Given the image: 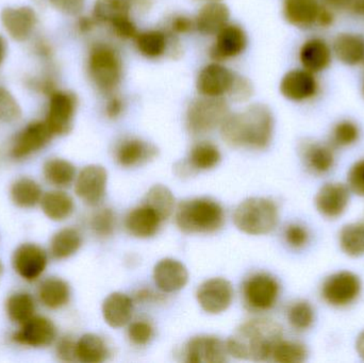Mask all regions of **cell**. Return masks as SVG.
Instances as JSON below:
<instances>
[{
  "label": "cell",
  "mask_w": 364,
  "mask_h": 363,
  "mask_svg": "<svg viewBox=\"0 0 364 363\" xmlns=\"http://www.w3.org/2000/svg\"><path fill=\"white\" fill-rule=\"evenodd\" d=\"M70 287L59 277L44 279L38 287V296L43 306L51 310L63 308L70 303Z\"/></svg>",
  "instance_id": "4dcf8cb0"
},
{
  "label": "cell",
  "mask_w": 364,
  "mask_h": 363,
  "mask_svg": "<svg viewBox=\"0 0 364 363\" xmlns=\"http://www.w3.org/2000/svg\"><path fill=\"white\" fill-rule=\"evenodd\" d=\"M275 119L263 104H250L241 112L227 115L220 125V136L229 146L265 149L273 140Z\"/></svg>",
  "instance_id": "6da1fadb"
},
{
  "label": "cell",
  "mask_w": 364,
  "mask_h": 363,
  "mask_svg": "<svg viewBox=\"0 0 364 363\" xmlns=\"http://www.w3.org/2000/svg\"><path fill=\"white\" fill-rule=\"evenodd\" d=\"M53 136L46 121H31L15 136L11 155L18 160L30 157L44 148Z\"/></svg>",
  "instance_id": "5bb4252c"
},
{
  "label": "cell",
  "mask_w": 364,
  "mask_h": 363,
  "mask_svg": "<svg viewBox=\"0 0 364 363\" xmlns=\"http://www.w3.org/2000/svg\"><path fill=\"white\" fill-rule=\"evenodd\" d=\"M280 93L293 102L314 99L320 93V81L316 75L305 68H294L284 75L280 81Z\"/></svg>",
  "instance_id": "7c38bea8"
},
{
  "label": "cell",
  "mask_w": 364,
  "mask_h": 363,
  "mask_svg": "<svg viewBox=\"0 0 364 363\" xmlns=\"http://www.w3.org/2000/svg\"><path fill=\"white\" fill-rule=\"evenodd\" d=\"M230 11L220 1H208L201 6L195 17V29L203 36H216L225 26L228 25Z\"/></svg>",
  "instance_id": "4316f807"
},
{
  "label": "cell",
  "mask_w": 364,
  "mask_h": 363,
  "mask_svg": "<svg viewBox=\"0 0 364 363\" xmlns=\"http://www.w3.org/2000/svg\"><path fill=\"white\" fill-rule=\"evenodd\" d=\"M228 114L229 107L224 97L201 96L188 104L186 128L194 136L209 134L218 126L220 127Z\"/></svg>",
  "instance_id": "8992f818"
},
{
  "label": "cell",
  "mask_w": 364,
  "mask_h": 363,
  "mask_svg": "<svg viewBox=\"0 0 364 363\" xmlns=\"http://www.w3.org/2000/svg\"><path fill=\"white\" fill-rule=\"evenodd\" d=\"M207 1H215V0H207Z\"/></svg>",
  "instance_id": "003e7915"
},
{
  "label": "cell",
  "mask_w": 364,
  "mask_h": 363,
  "mask_svg": "<svg viewBox=\"0 0 364 363\" xmlns=\"http://www.w3.org/2000/svg\"><path fill=\"white\" fill-rule=\"evenodd\" d=\"M40 206L45 217L53 222L65 221L75 210L72 196L61 190H53L43 194Z\"/></svg>",
  "instance_id": "1f68e13d"
},
{
  "label": "cell",
  "mask_w": 364,
  "mask_h": 363,
  "mask_svg": "<svg viewBox=\"0 0 364 363\" xmlns=\"http://www.w3.org/2000/svg\"><path fill=\"white\" fill-rule=\"evenodd\" d=\"M350 202V189L343 183H329L318 190L316 207L321 215L336 220L341 217Z\"/></svg>",
  "instance_id": "ffe728a7"
},
{
  "label": "cell",
  "mask_w": 364,
  "mask_h": 363,
  "mask_svg": "<svg viewBox=\"0 0 364 363\" xmlns=\"http://www.w3.org/2000/svg\"><path fill=\"white\" fill-rule=\"evenodd\" d=\"M105 341L97 335L85 334L76 341L77 360L83 363H102L108 358Z\"/></svg>",
  "instance_id": "8d00e7d4"
},
{
  "label": "cell",
  "mask_w": 364,
  "mask_h": 363,
  "mask_svg": "<svg viewBox=\"0 0 364 363\" xmlns=\"http://www.w3.org/2000/svg\"><path fill=\"white\" fill-rule=\"evenodd\" d=\"M151 0H96L93 18L96 23L110 25L123 17H132L134 11L147 10Z\"/></svg>",
  "instance_id": "603a6c76"
},
{
  "label": "cell",
  "mask_w": 364,
  "mask_h": 363,
  "mask_svg": "<svg viewBox=\"0 0 364 363\" xmlns=\"http://www.w3.org/2000/svg\"><path fill=\"white\" fill-rule=\"evenodd\" d=\"M284 338L282 325L271 319L250 320L242 324L226 341L228 354L237 359L267 362Z\"/></svg>",
  "instance_id": "7a4b0ae2"
},
{
  "label": "cell",
  "mask_w": 364,
  "mask_h": 363,
  "mask_svg": "<svg viewBox=\"0 0 364 363\" xmlns=\"http://www.w3.org/2000/svg\"><path fill=\"white\" fill-rule=\"evenodd\" d=\"M195 29V19L191 18L188 15L177 14L173 16L170 21L168 31L176 34H186Z\"/></svg>",
  "instance_id": "11a10c76"
},
{
  "label": "cell",
  "mask_w": 364,
  "mask_h": 363,
  "mask_svg": "<svg viewBox=\"0 0 364 363\" xmlns=\"http://www.w3.org/2000/svg\"><path fill=\"white\" fill-rule=\"evenodd\" d=\"M157 146L139 138H126L115 148V160L123 168L142 166L157 157Z\"/></svg>",
  "instance_id": "7402d4cb"
},
{
  "label": "cell",
  "mask_w": 364,
  "mask_h": 363,
  "mask_svg": "<svg viewBox=\"0 0 364 363\" xmlns=\"http://www.w3.org/2000/svg\"><path fill=\"white\" fill-rule=\"evenodd\" d=\"M162 222L161 217L154 209L143 204L128 213L125 227L132 236L147 239L157 234Z\"/></svg>",
  "instance_id": "f1b7e54d"
},
{
  "label": "cell",
  "mask_w": 364,
  "mask_h": 363,
  "mask_svg": "<svg viewBox=\"0 0 364 363\" xmlns=\"http://www.w3.org/2000/svg\"><path fill=\"white\" fill-rule=\"evenodd\" d=\"M331 45L321 36H312L301 44L299 60L301 67L314 74L324 72L333 62Z\"/></svg>",
  "instance_id": "44dd1931"
},
{
  "label": "cell",
  "mask_w": 364,
  "mask_h": 363,
  "mask_svg": "<svg viewBox=\"0 0 364 363\" xmlns=\"http://www.w3.org/2000/svg\"><path fill=\"white\" fill-rule=\"evenodd\" d=\"M134 313V302L126 294L111 293L102 304V317L105 322L112 328L127 325Z\"/></svg>",
  "instance_id": "f546056e"
},
{
  "label": "cell",
  "mask_w": 364,
  "mask_h": 363,
  "mask_svg": "<svg viewBox=\"0 0 364 363\" xmlns=\"http://www.w3.org/2000/svg\"><path fill=\"white\" fill-rule=\"evenodd\" d=\"M335 21V10L323 4L320 14H318V21H316V27L322 28V29H328L331 26H333Z\"/></svg>",
  "instance_id": "6f0895ef"
},
{
  "label": "cell",
  "mask_w": 364,
  "mask_h": 363,
  "mask_svg": "<svg viewBox=\"0 0 364 363\" xmlns=\"http://www.w3.org/2000/svg\"><path fill=\"white\" fill-rule=\"evenodd\" d=\"M134 40L139 53L147 59H159L168 53L170 38L168 31L151 29L139 32Z\"/></svg>",
  "instance_id": "d6a6232c"
},
{
  "label": "cell",
  "mask_w": 364,
  "mask_h": 363,
  "mask_svg": "<svg viewBox=\"0 0 364 363\" xmlns=\"http://www.w3.org/2000/svg\"><path fill=\"white\" fill-rule=\"evenodd\" d=\"M210 49V57L215 62L227 61L242 55L247 47V34L243 28L235 23L225 26L218 34Z\"/></svg>",
  "instance_id": "ac0fdd59"
},
{
  "label": "cell",
  "mask_w": 364,
  "mask_h": 363,
  "mask_svg": "<svg viewBox=\"0 0 364 363\" xmlns=\"http://www.w3.org/2000/svg\"><path fill=\"white\" fill-rule=\"evenodd\" d=\"M57 336V327L50 319L43 315H34L21 325L12 339L23 347L41 349L53 345Z\"/></svg>",
  "instance_id": "9a60e30c"
},
{
  "label": "cell",
  "mask_w": 364,
  "mask_h": 363,
  "mask_svg": "<svg viewBox=\"0 0 364 363\" xmlns=\"http://www.w3.org/2000/svg\"><path fill=\"white\" fill-rule=\"evenodd\" d=\"M354 16L364 18V0H353L348 9Z\"/></svg>",
  "instance_id": "91938a15"
},
{
  "label": "cell",
  "mask_w": 364,
  "mask_h": 363,
  "mask_svg": "<svg viewBox=\"0 0 364 363\" xmlns=\"http://www.w3.org/2000/svg\"><path fill=\"white\" fill-rule=\"evenodd\" d=\"M109 26L112 29L114 36L122 40H132V38L134 40L139 33L138 28H136L132 17H123V18L117 19Z\"/></svg>",
  "instance_id": "f907efd6"
},
{
  "label": "cell",
  "mask_w": 364,
  "mask_h": 363,
  "mask_svg": "<svg viewBox=\"0 0 364 363\" xmlns=\"http://www.w3.org/2000/svg\"><path fill=\"white\" fill-rule=\"evenodd\" d=\"M186 362L190 363H223L228 360L226 342L213 336L191 339L186 345Z\"/></svg>",
  "instance_id": "d6986e66"
},
{
  "label": "cell",
  "mask_w": 364,
  "mask_h": 363,
  "mask_svg": "<svg viewBox=\"0 0 364 363\" xmlns=\"http://www.w3.org/2000/svg\"><path fill=\"white\" fill-rule=\"evenodd\" d=\"M154 336V330L149 322L136 321L130 324L128 337L132 343L139 347L149 345Z\"/></svg>",
  "instance_id": "c3c4849f"
},
{
  "label": "cell",
  "mask_w": 364,
  "mask_h": 363,
  "mask_svg": "<svg viewBox=\"0 0 364 363\" xmlns=\"http://www.w3.org/2000/svg\"><path fill=\"white\" fill-rule=\"evenodd\" d=\"M361 281L350 271H341L327 277L322 286L323 300L333 307H346L360 296Z\"/></svg>",
  "instance_id": "52a82bcc"
},
{
  "label": "cell",
  "mask_w": 364,
  "mask_h": 363,
  "mask_svg": "<svg viewBox=\"0 0 364 363\" xmlns=\"http://www.w3.org/2000/svg\"><path fill=\"white\" fill-rule=\"evenodd\" d=\"M23 115L21 104L12 93L0 85V123L12 124Z\"/></svg>",
  "instance_id": "bcb514c9"
},
{
  "label": "cell",
  "mask_w": 364,
  "mask_h": 363,
  "mask_svg": "<svg viewBox=\"0 0 364 363\" xmlns=\"http://www.w3.org/2000/svg\"><path fill=\"white\" fill-rule=\"evenodd\" d=\"M48 266V254L40 245L23 243L12 256L15 273L23 281L33 283L41 278Z\"/></svg>",
  "instance_id": "30bf717a"
},
{
  "label": "cell",
  "mask_w": 364,
  "mask_h": 363,
  "mask_svg": "<svg viewBox=\"0 0 364 363\" xmlns=\"http://www.w3.org/2000/svg\"><path fill=\"white\" fill-rule=\"evenodd\" d=\"M222 155L220 149L213 143L203 142L197 143L191 149L188 158V168L192 170H207L218 166Z\"/></svg>",
  "instance_id": "74e56055"
},
{
  "label": "cell",
  "mask_w": 364,
  "mask_h": 363,
  "mask_svg": "<svg viewBox=\"0 0 364 363\" xmlns=\"http://www.w3.org/2000/svg\"><path fill=\"white\" fill-rule=\"evenodd\" d=\"M279 220L278 207L265 197H252L242 202L235 209L233 223L240 232L250 236L269 234Z\"/></svg>",
  "instance_id": "5b68a950"
},
{
  "label": "cell",
  "mask_w": 364,
  "mask_h": 363,
  "mask_svg": "<svg viewBox=\"0 0 364 363\" xmlns=\"http://www.w3.org/2000/svg\"><path fill=\"white\" fill-rule=\"evenodd\" d=\"M6 315L13 323L23 325L36 315V302L31 294L16 292L6 300Z\"/></svg>",
  "instance_id": "f35d334b"
},
{
  "label": "cell",
  "mask_w": 364,
  "mask_h": 363,
  "mask_svg": "<svg viewBox=\"0 0 364 363\" xmlns=\"http://www.w3.org/2000/svg\"><path fill=\"white\" fill-rule=\"evenodd\" d=\"M306 168L316 175L326 174L335 164V153L331 144L318 141H305L299 147Z\"/></svg>",
  "instance_id": "83f0119b"
},
{
  "label": "cell",
  "mask_w": 364,
  "mask_h": 363,
  "mask_svg": "<svg viewBox=\"0 0 364 363\" xmlns=\"http://www.w3.org/2000/svg\"><path fill=\"white\" fill-rule=\"evenodd\" d=\"M279 292L278 281L265 273L252 275L243 285L244 302L246 306L256 311L273 308L277 303Z\"/></svg>",
  "instance_id": "9c48e42d"
},
{
  "label": "cell",
  "mask_w": 364,
  "mask_h": 363,
  "mask_svg": "<svg viewBox=\"0 0 364 363\" xmlns=\"http://www.w3.org/2000/svg\"><path fill=\"white\" fill-rule=\"evenodd\" d=\"M77 102L76 95L70 92H51L45 121L53 136H65L72 131Z\"/></svg>",
  "instance_id": "ba28073f"
},
{
  "label": "cell",
  "mask_w": 364,
  "mask_h": 363,
  "mask_svg": "<svg viewBox=\"0 0 364 363\" xmlns=\"http://www.w3.org/2000/svg\"><path fill=\"white\" fill-rule=\"evenodd\" d=\"M124 107L125 104H124L123 99L119 96L112 94V96L107 102L106 109H105L107 117L110 119H119L123 114Z\"/></svg>",
  "instance_id": "9f6ffc18"
},
{
  "label": "cell",
  "mask_w": 364,
  "mask_h": 363,
  "mask_svg": "<svg viewBox=\"0 0 364 363\" xmlns=\"http://www.w3.org/2000/svg\"><path fill=\"white\" fill-rule=\"evenodd\" d=\"M87 72L98 91L111 94L121 85L123 61L114 47L107 43H96L87 58Z\"/></svg>",
  "instance_id": "277c9868"
},
{
  "label": "cell",
  "mask_w": 364,
  "mask_h": 363,
  "mask_svg": "<svg viewBox=\"0 0 364 363\" xmlns=\"http://www.w3.org/2000/svg\"><path fill=\"white\" fill-rule=\"evenodd\" d=\"M322 6L321 0H282V14L293 27L311 29L316 27Z\"/></svg>",
  "instance_id": "cb8c5ba5"
},
{
  "label": "cell",
  "mask_w": 364,
  "mask_h": 363,
  "mask_svg": "<svg viewBox=\"0 0 364 363\" xmlns=\"http://www.w3.org/2000/svg\"><path fill=\"white\" fill-rule=\"evenodd\" d=\"M348 183L350 191L364 197V159L359 160L350 168Z\"/></svg>",
  "instance_id": "816d5d0a"
},
{
  "label": "cell",
  "mask_w": 364,
  "mask_h": 363,
  "mask_svg": "<svg viewBox=\"0 0 364 363\" xmlns=\"http://www.w3.org/2000/svg\"><path fill=\"white\" fill-rule=\"evenodd\" d=\"M143 204L151 207L161 217L162 221L170 219L175 210V197L172 191L164 185H155L147 192Z\"/></svg>",
  "instance_id": "60d3db41"
},
{
  "label": "cell",
  "mask_w": 364,
  "mask_h": 363,
  "mask_svg": "<svg viewBox=\"0 0 364 363\" xmlns=\"http://www.w3.org/2000/svg\"><path fill=\"white\" fill-rule=\"evenodd\" d=\"M45 180L58 189L70 187L76 179V168L72 162L62 158H50L43 164Z\"/></svg>",
  "instance_id": "d590c367"
},
{
  "label": "cell",
  "mask_w": 364,
  "mask_h": 363,
  "mask_svg": "<svg viewBox=\"0 0 364 363\" xmlns=\"http://www.w3.org/2000/svg\"><path fill=\"white\" fill-rule=\"evenodd\" d=\"M360 128L350 119H342L331 130V145L333 147H348L358 142Z\"/></svg>",
  "instance_id": "7bdbcfd3"
},
{
  "label": "cell",
  "mask_w": 364,
  "mask_h": 363,
  "mask_svg": "<svg viewBox=\"0 0 364 363\" xmlns=\"http://www.w3.org/2000/svg\"><path fill=\"white\" fill-rule=\"evenodd\" d=\"M305 345L296 341L280 340L274 349L272 359L279 363H301L307 359Z\"/></svg>",
  "instance_id": "b9f144b4"
},
{
  "label": "cell",
  "mask_w": 364,
  "mask_h": 363,
  "mask_svg": "<svg viewBox=\"0 0 364 363\" xmlns=\"http://www.w3.org/2000/svg\"><path fill=\"white\" fill-rule=\"evenodd\" d=\"M82 245V236L76 228L65 227L58 230L49 243V253L57 260L74 256Z\"/></svg>",
  "instance_id": "836d02e7"
},
{
  "label": "cell",
  "mask_w": 364,
  "mask_h": 363,
  "mask_svg": "<svg viewBox=\"0 0 364 363\" xmlns=\"http://www.w3.org/2000/svg\"><path fill=\"white\" fill-rule=\"evenodd\" d=\"M95 23H96L95 19H94L93 17H92V18H90V17H81L78 21V28L81 32L85 33V32L91 31V30L93 29L94 26H95Z\"/></svg>",
  "instance_id": "94428289"
},
{
  "label": "cell",
  "mask_w": 364,
  "mask_h": 363,
  "mask_svg": "<svg viewBox=\"0 0 364 363\" xmlns=\"http://www.w3.org/2000/svg\"><path fill=\"white\" fill-rule=\"evenodd\" d=\"M340 247L346 255L358 258L364 256V222L343 226L339 234Z\"/></svg>",
  "instance_id": "ab89813d"
},
{
  "label": "cell",
  "mask_w": 364,
  "mask_h": 363,
  "mask_svg": "<svg viewBox=\"0 0 364 363\" xmlns=\"http://www.w3.org/2000/svg\"><path fill=\"white\" fill-rule=\"evenodd\" d=\"M235 76V72L220 62L208 64L197 76V91L207 97H224L228 94Z\"/></svg>",
  "instance_id": "e0dca14e"
},
{
  "label": "cell",
  "mask_w": 364,
  "mask_h": 363,
  "mask_svg": "<svg viewBox=\"0 0 364 363\" xmlns=\"http://www.w3.org/2000/svg\"><path fill=\"white\" fill-rule=\"evenodd\" d=\"M43 194L41 185L30 177H19L10 188L11 200L21 209H31L40 204Z\"/></svg>",
  "instance_id": "e575fe53"
},
{
  "label": "cell",
  "mask_w": 364,
  "mask_h": 363,
  "mask_svg": "<svg viewBox=\"0 0 364 363\" xmlns=\"http://www.w3.org/2000/svg\"><path fill=\"white\" fill-rule=\"evenodd\" d=\"M288 321L294 330H307L314 322V307L307 300L293 303L288 310Z\"/></svg>",
  "instance_id": "ee69618b"
},
{
  "label": "cell",
  "mask_w": 364,
  "mask_h": 363,
  "mask_svg": "<svg viewBox=\"0 0 364 363\" xmlns=\"http://www.w3.org/2000/svg\"><path fill=\"white\" fill-rule=\"evenodd\" d=\"M284 239L289 246L294 249H301L307 245L309 234L304 226L299 224H291L284 230Z\"/></svg>",
  "instance_id": "681fc988"
},
{
  "label": "cell",
  "mask_w": 364,
  "mask_h": 363,
  "mask_svg": "<svg viewBox=\"0 0 364 363\" xmlns=\"http://www.w3.org/2000/svg\"><path fill=\"white\" fill-rule=\"evenodd\" d=\"M108 172L104 166H85L75 179V193L87 206H98L106 195Z\"/></svg>",
  "instance_id": "8fae6325"
},
{
  "label": "cell",
  "mask_w": 364,
  "mask_h": 363,
  "mask_svg": "<svg viewBox=\"0 0 364 363\" xmlns=\"http://www.w3.org/2000/svg\"><path fill=\"white\" fill-rule=\"evenodd\" d=\"M227 95L233 102L242 104V102H248L252 97L254 87L247 78L235 74L232 85H231L230 90H229Z\"/></svg>",
  "instance_id": "7dc6e473"
},
{
  "label": "cell",
  "mask_w": 364,
  "mask_h": 363,
  "mask_svg": "<svg viewBox=\"0 0 364 363\" xmlns=\"http://www.w3.org/2000/svg\"><path fill=\"white\" fill-rule=\"evenodd\" d=\"M196 298L203 311L210 315H220L232 303V285L220 277L208 279L197 289Z\"/></svg>",
  "instance_id": "4fadbf2b"
},
{
  "label": "cell",
  "mask_w": 364,
  "mask_h": 363,
  "mask_svg": "<svg viewBox=\"0 0 364 363\" xmlns=\"http://www.w3.org/2000/svg\"><path fill=\"white\" fill-rule=\"evenodd\" d=\"M175 221L184 234H213L224 225L225 213L215 200L191 198L177 206Z\"/></svg>",
  "instance_id": "3957f363"
},
{
  "label": "cell",
  "mask_w": 364,
  "mask_h": 363,
  "mask_svg": "<svg viewBox=\"0 0 364 363\" xmlns=\"http://www.w3.org/2000/svg\"><path fill=\"white\" fill-rule=\"evenodd\" d=\"M0 21L13 40L25 42L33 33L38 17L31 6H6L0 13Z\"/></svg>",
  "instance_id": "2e32d148"
},
{
  "label": "cell",
  "mask_w": 364,
  "mask_h": 363,
  "mask_svg": "<svg viewBox=\"0 0 364 363\" xmlns=\"http://www.w3.org/2000/svg\"><path fill=\"white\" fill-rule=\"evenodd\" d=\"M55 354L61 362H76V341L68 338V337L62 338L55 347Z\"/></svg>",
  "instance_id": "db71d44e"
},
{
  "label": "cell",
  "mask_w": 364,
  "mask_h": 363,
  "mask_svg": "<svg viewBox=\"0 0 364 363\" xmlns=\"http://www.w3.org/2000/svg\"><path fill=\"white\" fill-rule=\"evenodd\" d=\"M333 57L346 66L364 64V36L358 32H340L333 38Z\"/></svg>",
  "instance_id": "484cf974"
},
{
  "label": "cell",
  "mask_w": 364,
  "mask_h": 363,
  "mask_svg": "<svg viewBox=\"0 0 364 363\" xmlns=\"http://www.w3.org/2000/svg\"><path fill=\"white\" fill-rule=\"evenodd\" d=\"M117 217L110 208H102L96 211L90 220L92 232L100 238L110 237L114 232Z\"/></svg>",
  "instance_id": "f6af8a7d"
},
{
  "label": "cell",
  "mask_w": 364,
  "mask_h": 363,
  "mask_svg": "<svg viewBox=\"0 0 364 363\" xmlns=\"http://www.w3.org/2000/svg\"><path fill=\"white\" fill-rule=\"evenodd\" d=\"M87 0H49L53 8L70 16H76L82 12Z\"/></svg>",
  "instance_id": "f5cc1de1"
},
{
  "label": "cell",
  "mask_w": 364,
  "mask_h": 363,
  "mask_svg": "<svg viewBox=\"0 0 364 363\" xmlns=\"http://www.w3.org/2000/svg\"><path fill=\"white\" fill-rule=\"evenodd\" d=\"M154 281L164 293L181 291L188 281V272L178 260L166 258L154 269Z\"/></svg>",
  "instance_id": "d4e9b609"
},
{
  "label": "cell",
  "mask_w": 364,
  "mask_h": 363,
  "mask_svg": "<svg viewBox=\"0 0 364 363\" xmlns=\"http://www.w3.org/2000/svg\"><path fill=\"white\" fill-rule=\"evenodd\" d=\"M361 94H363L364 98V77L363 79V83H361Z\"/></svg>",
  "instance_id": "03108f58"
},
{
  "label": "cell",
  "mask_w": 364,
  "mask_h": 363,
  "mask_svg": "<svg viewBox=\"0 0 364 363\" xmlns=\"http://www.w3.org/2000/svg\"><path fill=\"white\" fill-rule=\"evenodd\" d=\"M2 274H4V264L0 261V279H1Z\"/></svg>",
  "instance_id": "e7e4bbea"
},
{
  "label": "cell",
  "mask_w": 364,
  "mask_h": 363,
  "mask_svg": "<svg viewBox=\"0 0 364 363\" xmlns=\"http://www.w3.org/2000/svg\"><path fill=\"white\" fill-rule=\"evenodd\" d=\"M356 351L361 359L364 360V330L359 334L356 340Z\"/></svg>",
  "instance_id": "6125c7cd"
},
{
  "label": "cell",
  "mask_w": 364,
  "mask_h": 363,
  "mask_svg": "<svg viewBox=\"0 0 364 363\" xmlns=\"http://www.w3.org/2000/svg\"><path fill=\"white\" fill-rule=\"evenodd\" d=\"M6 55V42L4 36L0 34V64L4 61Z\"/></svg>",
  "instance_id": "be15d7a7"
},
{
  "label": "cell",
  "mask_w": 364,
  "mask_h": 363,
  "mask_svg": "<svg viewBox=\"0 0 364 363\" xmlns=\"http://www.w3.org/2000/svg\"><path fill=\"white\" fill-rule=\"evenodd\" d=\"M325 6H329L333 10H346L348 11L350 2L353 0H321Z\"/></svg>",
  "instance_id": "680465c9"
}]
</instances>
